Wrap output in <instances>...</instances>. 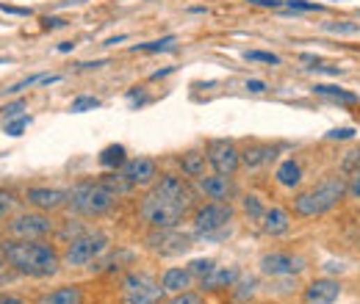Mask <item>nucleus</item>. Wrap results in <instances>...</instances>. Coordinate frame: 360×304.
<instances>
[{
	"label": "nucleus",
	"mask_w": 360,
	"mask_h": 304,
	"mask_svg": "<svg viewBox=\"0 0 360 304\" xmlns=\"http://www.w3.org/2000/svg\"><path fill=\"white\" fill-rule=\"evenodd\" d=\"M191 205H194V194L186 186V180L178 175H164L152 186V191L141 200L139 213L152 230H172L183 221Z\"/></svg>",
	"instance_id": "f257e3e1"
},
{
	"label": "nucleus",
	"mask_w": 360,
	"mask_h": 304,
	"mask_svg": "<svg viewBox=\"0 0 360 304\" xmlns=\"http://www.w3.org/2000/svg\"><path fill=\"white\" fill-rule=\"evenodd\" d=\"M3 257L14 271H19L25 277L42 280V277H53L58 271V252L45 241H17V238H11V241L3 243Z\"/></svg>",
	"instance_id": "f03ea898"
},
{
	"label": "nucleus",
	"mask_w": 360,
	"mask_h": 304,
	"mask_svg": "<svg viewBox=\"0 0 360 304\" xmlns=\"http://www.w3.org/2000/svg\"><path fill=\"white\" fill-rule=\"evenodd\" d=\"M344 194H347V183H344L341 177H330V180L319 183L316 189H311V191L294 197V213H297V216H305V218L322 216V213L333 210L336 205L341 202Z\"/></svg>",
	"instance_id": "7ed1b4c3"
},
{
	"label": "nucleus",
	"mask_w": 360,
	"mask_h": 304,
	"mask_svg": "<svg viewBox=\"0 0 360 304\" xmlns=\"http://www.w3.org/2000/svg\"><path fill=\"white\" fill-rule=\"evenodd\" d=\"M114 191L103 183V180H86V183H78L72 191H67V205L81 213V216H103L106 210H111L114 205Z\"/></svg>",
	"instance_id": "20e7f679"
},
{
	"label": "nucleus",
	"mask_w": 360,
	"mask_h": 304,
	"mask_svg": "<svg viewBox=\"0 0 360 304\" xmlns=\"http://www.w3.org/2000/svg\"><path fill=\"white\" fill-rule=\"evenodd\" d=\"M109 246V238L103 232H86V235H78L70 241L67 252H64V263L70 269H81V266H89L95 263Z\"/></svg>",
	"instance_id": "39448f33"
},
{
	"label": "nucleus",
	"mask_w": 360,
	"mask_h": 304,
	"mask_svg": "<svg viewBox=\"0 0 360 304\" xmlns=\"http://www.w3.org/2000/svg\"><path fill=\"white\" fill-rule=\"evenodd\" d=\"M53 218L45 213H19L6 224V232L17 241H42L53 232Z\"/></svg>",
	"instance_id": "423d86ee"
},
{
	"label": "nucleus",
	"mask_w": 360,
	"mask_h": 304,
	"mask_svg": "<svg viewBox=\"0 0 360 304\" xmlns=\"http://www.w3.org/2000/svg\"><path fill=\"white\" fill-rule=\"evenodd\" d=\"M122 296L127 304H158L164 296V288L150 274H127L122 280Z\"/></svg>",
	"instance_id": "0eeeda50"
},
{
	"label": "nucleus",
	"mask_w": 360,
	"mask_h": 304,
	"mask_svg": "<svg viewBox=\"0 0 360 304\" xmlns=\"http://www.w3.org/2000/svg\"><path fill=\"white\" fill-rule=\"evenodd\" d=\"M233 218V207L228 202H211V205H203L194 210V230L205 238L217 235L219 230H225Z\"/></svg>",
	"instance_id": "6e6552de"
},
{
	"label": "nucleus",
	"mask_w": 360,
	"mask_h": 304,
	"mask_svg": "<svg viewBox=\"0 0 360 304\" xmlns=\"http://www.w3.org/2000/svg\"><path fill=\"white\" fill-rule=\"evenodd\" d=\"M208 163L219 172V175H236V169L241 166V152L236 150L233 141L228 138H214L208 144Z\"/></svg>",
	"instance_id": "1a4fd4ad"
},
{
	"label": "nucleus",
	"mask_w": 360,
	"mask_h": 304,
	"mask_svg": "<svg viewBox=\"0 0 360 304\" xmlns=\"http://www.w3.org/2000/svg\"><path fill=\"white\" fill-rule=\"evenodd\" d=\"M197 189H200V194H205L208 200H214V202H228V200H233V194H236V186H233V180H230V175H203V177H197Z\"/></svg>",
	"instance_id": "9d476101"
},
{
	"label": "nucleus",
	"mask_w": 360,
	"mask_h": 304,
	"mask_svg": "<svg viewBox=\"0 0 360 304\" xmlns=\"http://www.w3.org/2000/svg\"><path fill=\"white\" fill-rule=\"evenodd\" d=\"M302 269H305L302 257H294V255H285V252H272V255L260 257V271L269 274V277H288V274H297Z\"/></svg>",
	"instance_id": "9b49d317"
},
{
	"label": "nucleus",
	"mask_w": 360,
	"mask_h": 304,
	"mask_svg": "<svg viewBox=\"0 0 360 304\" xmlns=\"http://www.w3.org/2000/svg\"><path fill=\"white\" fill-rule=\"evenodd\" d=\"M150 246L161 255H180L191 246V238L178 232V227L172 230H155V235H150Z\"/></svg>",
	"instance_id": "f8f14e48"
},
{
	"label": "nucleus",
	"mask_w": 360,
	"mask_h": 304,
	"mask_svg": "<svg viewBox=\"0 0 360 304\" xmlns=\"http://www.w3.org/2000/svg\"><path fill=\"white\" fill-rule=\"evenodd\" d=\"M120 175L130 183V186H147L158 177V169H155V161L152 158H133V161H125L120 166Z\"/></svg>",
	"instance_id": "ddd939ff"
},
{
	"label": "nucleus",
	"mask_w": 360,
	"mask_h": 304,
	"mask_svg": "<svg viewBox=\"0 0 360 304\" xmlns=\"http://www.w3.org/2000/svg\"><path fill=\"white\" fill-rule=\"evenodd\" d=\"M25 202L33 205L36 210H56L67 202V191L58 189H28L25 191Z\"/></svg>",
	"instance_id": "4468645a"
},
{
	"label": "nucleus",
	"mask_w": 360,
	"mask_h": 304,
	"mask_svg": "<svg viewBox=\"0 0 360 304\" xmlns=\"http://www.w3.org/2000/svg\"><path fill=\"white\" fill-rule=\"evenodd\" d=\"M305 296H308V302L311 304H333L338 296H341V285L336 282V280H316V282H311V288L305 291Z\"/></svg>",
	"instance_id": "2eb2a0df"
},
{
	"label": "nucleus",
	"mask_w": 360,
	"mask_h": 304,
	"mask_svg": "<svg viewBox=\"0 0 360 304\" xmlns=\"http://www.w3.org/2000/svg\"><path fill=\"white\" fill-rule=\"evenodd\" d=\"M260 227H263V232L272 235V238L285 235V232L291 230V216H288L283 207H269V210L263 213V218H260Z\"/></svg>",
	"instance_id": "dca6fc26"
},
{
	"label": "nucleus",
	"mask_w": 360,
	"mask_h": 304,
	"mask_svg": "<svg viewBox=\"0 0 360 304\" xmlns=\"http://www.w3.org/2000/svg\"><path fill=\"white\" fill-rule=\"evenodd\" d=\"M236 280H239L236 266H217L208 277H203V288L205 291H222V288H233Z\"/></svg>",
	"instance_id": "f3484780"
},
{
	"label": "nucleus",
	"mask_w": 360,
	"mask_h": 304,
	"mask_svg": "<svg viewBox=\"0 0 360 304\" xmlns=\"http://www.w3.org/2000/svg\"><path fill=\"white\" fill-rule=\"evenodd\" d=\"M191 271L189 269H166L164 277H161V288L166 294H183L191 288Z\"/></svg>",
	"instance_id": "a211bd4d"
},
{
	"label": "nucleus",
	"mask_w": 360,
	"mask_h": 304,
	"mask_svg": "<svg viewBox=\"0 0 360 304\" xmlns=\"http://www.w3.org/2000/svg\"><path fill=\"white\" fill-rule=\"evenodd\" d=\"M272 158H274V147H269V144H252L241 152V163L246 169H258V166L269 163Z\"/></svg>",
	"instance_id": "6ab92c4d"
},
{
	"label": "nucleus",
	"mask_w": 360,
	"mask_h": 304,
	"mask_svg": "<svg viewBox=\"0 0 360 304\" xmlns=\"http://www.w3.org/2000/svg\"><path fill=\"white\" fill-rule=\"evenodd\" d=\"M277 183L280 186H285V189H294V186H299V180H302V169H299V163L294 161V158H288V161H283L280 166H277Z\"/></svg>",
	"instance_id": "aec40b11"
},
{
	"label": "nucleus",
	"mask_w": 360,
	"mask_h": 304,
	"mask_svg": "<svg viewBox=\"0 0 360 304\" xmlns=\"http://www.w3.org/2000/svg\"><path fill=\"white\" fill-rule=\"evenodd\" d=\"M81 302H84V294L75 285H64V288H56L53 294L42 296V304H81Z\"/></svg>",
	"instance_id": "412c9836"
},
{
	"label": "nucleus",
	"mask_w": 360,
	"mask_h": 304,
	"mask_svg": "<svg viewBox=\"0 0 360 304\" xmlns=\"http://www.w3.org/2000/svg\"><path fill=\"white\" fill-rule=\"evenodd\" d=\"M180 169H183V175L186 177H203L205 175V155L203 152H197V150H191V152H186L183 158H180Z\"/></svg>",
	"instance_id": "4be33fe9"
},
{
	"label": "nucleus",
	"mask_w": 360,
	"mask_h": 304,
	"mask_svg": "<svg viewBox=\"0 0 360 304\" xmlns=\"http://www.w3.org/2000/svg\"><path fill=\"white\" fill-rule=\"evenodd\" d=\"M313 95L330 97V100H338V102H358V95L341 89V86H330V83H316V86H313Z\"/></svg>",
	"instance_id": "5701e85b"
},
{
	"label": "nucleus",
	"mask_w": 360,
	"mask_h": 304,
	"mask_svg": "<svg viewBox=\"0 0 360 304\" xmlns=\"http://www.w3.org/2000/svg\"><path fill=\"white\" fill-rule=\"evenodd\" d=\"M125 161L127 158H125V147L122 144H111V147H106L100 152V166H106V169H114L117 172Z\"/></svg>",
	"instance_id": "b1692460"
},
{
	"label": "nucleus",
	"mask_w": 360,
	"mask_h": 304,
	"mask_svg": "<svg viewBox=\"0 0 360 304\" xmlns=\"http://www.w3.org/2000/svg\"><path fill=\"white\" fill-rule=\"evenodd\" d=\"M175 36H164V39H155V42H144V45H136L133 50L139 53H169V50H175Z\"/></svg>",
	"instance_id": "393cba45"
},
{
	"label": "nucleus",
	"mask_w": 360,
	"mask_h": 304,
	"mask_svg": "<svg viewBox=\"0 0 360 304\" xmlns=\"http://www.w3.org/2000/svg\"><path fill=\"white\" fill-rule=\"evenodd\" d=\"M61 81V75H31V78H25V81H19V83H14L11 89H6L8 95H17V92H22V89H28V86H36V83H58Z\"/></svg>",
	"instance_id": "a878e982"
},
{
	"label": "nucleus",
	"mask_w": 360,
	"mask_h": 304,
	"mask_svg": "<svg viewBox=\"0 0 360 304\" xmlns=\"http://www.w3.org/2000/svg\"><path fill=\"white\" fill-rule=\"evenodd\" d=\"M241 207H244V213H246L252 221H260V218H263V213H266V207L260 205V200H258L255 194H246V197L241 200Z\"/></svg>",
	"instance_id": "bb28decb"
},
{
	"label": "nucleus",
	"mask_w": 360,
	"mask_h": 304,
	"mask_svg": "<svg viewBox=\"0 0 360 304\" xmlns=\"http://www.w3.org/2000/svg\"><path fill=\"white\" fill-rule=\"evenodd\" d=\"M214 269H217V263H214V260H203V257L189 263V271H191L194 277H200V280H203V277H208Z\"/></svg>",
	"instance_id": "cd10ccee"
},
{
	"label": "nucleus",
	"mask_w": 360,
	"mask_h": 304,
	"mask_svg": "<svg viewBox=\"0 0 360 304\" xmlns=\"http://www.w3.org/2000/svg\"><path fill=\"white\" fill-rule=\"evenodd\" d=\"M244 58L246 61H260V64H280V56H274V53H263V50H246L244 53Z\"/></svg>",
	"instance_id": "c85d7f7f"
},
{
	"label": "nucleus",
	"mask_w": 360,
	"mask_h": 304,
	"mask_svg": "<svg viewBox=\"0 0 360 304\" xmlns=\"http://www.w3.org/2000/svg\"><path fill=\"white\" fill-rule=\"evenodd\" d=\"M28 125H31V116H25V113H22V116H14V119L6 122V133H8V136H22V130H25Z\"/></svg>",
	"instance_id": "c756f323"
},
{
	"label": "nucleus",
	"mask_w": 360,
	"mask_h": 304,
	"mask_svg": "<svg viewBox=\"0 0 360 304\" xmlns=\"http://www.w3.org/2000/svg\"><path fill=\"white\" fill-rule=\"evenodd\" d=\"M95 108H100V100H97V97H75L72 105H70L72 113H84V111H95Z\"/></svg>",
	"instance_id": "7c9ffc66"
},
{
	"label": "nucleus",
	"mask_w": 360,
	"mask_h": 304,
	"mask_svg": "<svg viewBox=\"0 0 360 304\" xmlns=\"http://www.w3.org/2000/svg\"><path fill=\"white\" fill-rule=\"evenodd\" d=\"M324 31H330V33H358L360 25H355V22H324Z\"/></svg>",
	"instance_id": "2f4dec72"
},
{
	"label": "nucleus",
	"mask_w": 360,
	"mask_h": 304,
	"mask_svg": "<svg viewBox=\"0 0 360 304\" xmlns=\"http://www.w3.org/2000/svg\"><path fill=\"white\" fill-rule=\"evenodd\" d=\"M164 304H205L203 302V296H197V294H191V291H183V294H175L169 302Z\"/></svg>",
	"instance_id": "473e14b6"
},
{
	"label": "nucleus",
	"mask_w": 360,
	"mask_h": 304,
	"mask_svg": "<svg viewBox=\"0 0 360 304\" xmlns=\"http://www.w3.org/2000/svg\"><path fill=\"white\" fill-rule=\"evenodd\" d=\"M14 210V197L8 191H0V221Z\"/></svg>",
	"instance_id": "72a5a7b5"
},
{
	"label": "nucleus",
	"mask_w": 360,
	"mask_h": 304,
	"mask_svg": "<svg viewBox=\"0 0 360 304\" xmlns=\"http://www.w3.org/2000/svg\"><path fill=\"white\" fill-rule=\"evenodd\" d=\"M288 8H297V11H319L322 6L319 3H308V0H285Z\"/></svg>",
	"instance_id": "f704fd0d"
},
{
	"label": "nucleus",
	"mask_w": 360,
	"mask_h": 304,
	"mask_svg": "<svg viewBox=\"0 0 360 304\" xmlns=\"http://www.w3.org/2000/svg\"><path fill=\"white\" fill-rule=\"evenodd\" d=\"M0 111H3V116H6V119H14V116H22L25 102L17 100V102H11V105H6V108H0Z\"/></svg>",
	"instance_id": "c9c22d12"
},
{
	"label": "nucleus",
	"mask_w": 360,
	"mask_h": 304,
	"mask_svg": "<svg viewBox=\"0 0 360 304\" xmlns=\"http://www.w3.org/2000/svg\"><path fill=\"white\" fill-rule=\"evenodd\" d=\"M352 136H355L352 127H336V130L327 133V138H352Z\"/></svg>",
	"instance_id": "e433bc0d"
},
{
	"label": "nucleus",
	"mask_w": 360,
	"mask_h": 304,
	"mask_svg": "<svg viewBox=\"0 0 360 304\" xmlns=\"http://www.w3.org/2000/svg\"><path fill=\"white\" fill-rule=\"evenodd\" d=\"M252 291H255V280H244V282H241L239 299H244V296H246V294H249V296H252Z\"/></svg>",
	"instance_id": "4c0bfd02"
},
{
	"label": "nucleus",
	"mask_w": 360,
	"mask_h": 304,
	"mask_svg": "<svg viewBox=\"0 0 360 304\" xmlns=\"http://www.w3.org/2000/svg\"><path fill=\"white\" fill-rule=\"evenodd\" d=\"M246 89L255 92V95H263V92H266V83H263V81H246Z\"/></svg>",
	"instance_id": "58836bf2"
},
{
	"label": "nucleus",
	"mask_w": 360,
	"mask_h": 304,
	"mask_svg": "<svg viewBox=\"0 0 360 304\" xmlns=\"http://www.w3.org/2000/svg\"><path fill=\"white\" fill-rule=\"evenodd\" d=\"M347 191L360 200V172H355V177H352V183H350V189H347Z\"/></svg>",
	"instance_id": "ea45409f"
},
{
	"label": "nucleus",
	"mask_w": 360,
	"mask_h": 304,
	"mask_svg": "<svg viewBox=\"0 0 360 304\" xmlns=\"http://www.w3.org/2000/svg\"><path fill=\"white\" fill-rule=\"evenodd\" d=\"M249 3H255V6H269V8H280V6H285V0H249Z\"/></svg>",
	"instance_id": "a19ab883"
},
{
	"label": "nucleus",
	"mask_w": 360,
	"mask_h": 304,
	"mask_svg": "<svg viewBox=\"0 0 360 304\" xmlns=\"http://www.w3.org/2000/svg\"><path fill=\"white\" fill-rule=\"evenodd\" d=\"M45 25H47V28H61V25H64V19H61V17H47V19H45Z\"/></svg>",
	"instance_id": "79ce46f5"
},
{
	"label": "nucleus",
	"mask_w": 360,
	"mask_h": 304,
	"mask_svg": "<svg viewBox=\"0 0 360 304\" xmlns=\"http://www.w3.org/2000/svg\"><path fill=\"white\" fill-rule=\"evenodd\" d=\"M0 8H3L6 14H31L28 8H14V6H0Z\"/></svg>",
	"instance_id": "37998d69"
},
{
	"label": "nucleus",
	"mask_w": 360,
	"mask_h": 304,
	"mask_svg": "<svg viewBox=\"0 0 360 304\" xmlns=\"http://www.w3.org/2000/svg\"><path fill=\"white\" fill-rule=\"evenodd\" d=\"M0 304H25V302L17 299V296H0Z\"/></svg>",
	"instance_id": "c03bdc74"
},
{
	"label": "nucleus",
	"mask_w": 360,
	"mask_h": 304,
	"mask_svg": "<svg viewBox=\"0 0 360 304\" xmlns=\"http://www.w3.org/2000/svg\"><path fill=\"white\" fill-rule=\"evenodd\" d=\"M72 47H75V45H72V42H64V45H58V50H61V53H70V50H72Z\"/></svg>",
	"instance_id": "a18cd8bd"
},
{
	"label": "nucleus",
	"mask_w": 360,
	"mask_h": 304,
	"mask_svg": "<svg viewBox=\"0 0 360 304\" xmlns=\"http://www.w3.org/2000/svg\"><path fill=\"white\" fill-rule=\"evenodd\" d=\"M0 271H3V260H0Z\"/></svg>",
	"instance_id": "49530a36"
}]
</instances>
